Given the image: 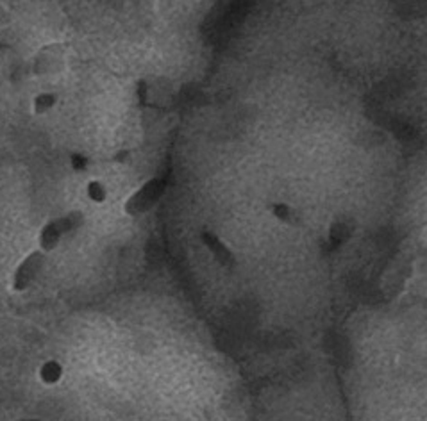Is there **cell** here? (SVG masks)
<instances>
[{"instance_id":"obj_1","label":"cell","mask_w":427,"mask_h":421,"mask_svg":"<svg viewBox=\"0 0 427 421\" xmlns=\"http://www.w3.org/2000/svg\"><path fill=\"white\" fill-rule=\"evenodd\" d=\"M81 214L72 213L67 216H61L58 220L51 221L49 225H45V229L42 230V236H40V248H43L45 252L52 250L56 245L59 243V239L63 238L65 234L70 232L72 229H76L81 223Z\"/></svg>"},{"instance_id":"obj_4","label":"cell","mask_w":427,"mask_h":421,"mask_svg":"<svg viewBox=\"0 0 427 421\" xmlns=\"http://www.w3.org/2000/svg\"><path fill=\"white\" fill-rule=\"evenodd\" d=\"M59 377H61V366L58 363H47L42 368V379L49 384L58 382Z\"/></svg>"},{"instance_id":"obj_3","label":"cell","mask_w":427,"mask_h":421,"mask_svg":"<svg viewBox=\"0 0 427 421\" xmlns=\"http://www.w3.org/2000/svg\"><path fill=\"white\" fill-rule=\"evenodd\" d=\"M160 193H161V182H160V180H158V179L149 180L145 186H142L138 191L131 195V198L127 200V204H126V209L133 214L145 213V211H147L149 207H152V205H154V202L160 198Z\"/></svg>"},{"instance_id":"obj_2","label":"cell","mask_w":427,"mask_h":421,"mask_svg":"<svg viewBox=\"0 0 427 421\" xmlns=\"http://www.w3.org/2000/svg\"><path fill=\"white\" fill-rule=\"evenodd\" d=\"M43 261H45V250H43V248L31 252V254L22 261L13 277V288L17 289V291L26 289L27 286L36 279L38 271L42 270L43 266Z\"/></svg>"},{"instance_id":"obj_5","label":"cell","mask_w":427,"mask_h":421,"mask_svg":"<svg viewBox=\"0 0 427 421\" xmlns=\"http://www.w3.org/2000/svg\"><path fill=\"white\" fill-rule=\"evenodd\" d=\"M88 191H90V196H92L93 200H102V198L106 196L104 186H102L101 182H97V180H95V182L90 184Z\"/></svg>"}]
</instances>
